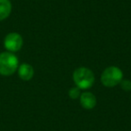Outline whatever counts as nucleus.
I'll list each match as a JSON object with an SVG mask.
<instances>
[{
    "instance_id": "nucleus-8",
    "label": "nucleus",
    "mask_w": 131,
    "mask_h": 131,
    "mask_svg": "<svg viewBox=\"0 0 131 131\" xmlns=\"http://www.w3.org/2000/svg\"><path fill=\"white\" fill-rule=\"evenodd\" d=\"M81 95V89L78 88L77 86L75 87H72L71 89L68 91V96L72 99V100H75V99H78Z\"/></svg>"
},
{
    "instance_id": "nucleus-7",
    "label": "nucleus",
    "mask_w": 131,
    "mask_h": 131,
    "mask_svg": "<svg viewBox=\"0 0 131 131\" xmlns=\"http://www.w3.org/2000/svg\"><path fill=\"white\" fill-rule=\"evenodd\" d=\"M12 12V3L10 0H0V21L6 19Z\"/></svg>"
},
{
    "instance_id": "nucleus-6",
    "label": "nucleus",
    "mask_w": 131,
    "mask_h": 131,
    "mask_svg": "<svg viewBox=\"0 0 131 131\" xmlns=\"http://www.w3.org/2000/svg\"><path fill=\"white\" fill-rule=\"evenodd\" d=\"M17 72H18L19 77L24 81L31 80V78L34 75V69L28 63H23L21 65H19Z\"/></svg>"
},
{
    "instance_id": "nucleus-9",
    "label": "nucleus",
    "mask_w": 131,
    "mask_h": 131,
    "mask_svg": "<svg viewBox=\"0 0 131 131\" xmlns=\"http://www.w3.org/2000/svg\"><path fill=\"white\" fill-rule=\"evenodd\" d=\"M120 87L123 91L129 92L131 91V81L128 79H122L121 82L119 83Z\"/></svg>"
},
{
    "instance_id": "nucleus-5",
    "label": "nucleus",
    "mask_w": 131,
    "mask_h": 131,
    "mask_svg": "<svg viewBox=\"0 0 131 131\" xmlns=\"http://www.w3.org/2000/svg\"><path fill=\"white\" fill-rule=\"evenodd\" d=\"M80 105L85 110H93L97 104V99L93 93L91 92H84L81 93Z\"/></svg>"
},
{
    "instance_id": "nucleus-1",
    "label": "nucleus",
    "mask_w": 131,
    "mask_h": 131,
    "mask_svg": "<svg viewBox=\"0 0 131 131\" xmlns=\"http://www.w3.org/2000/svg\"><path fill=\"white\" fill-rule=\"evenodd\" d=\"M73 81L75 85L81 90L90 89L94 84V74L88 68L81 67L74 71Z\"/></svg>"
},
{
    "instance_id": "nucleus-2",
    "label": "nucleus",
    "mask_w": 131,
    "mask_h": 131,
    "mask_svg": "<svg viewBox=\"0 0 131 131\" xmlns=\"http://www.w3.org/2000/svg\"><path fill=\"white\" fill-rule=\"evenodd\" d=\"M19 67L18 58L9 51L0 53V75L9 77L17 71Z\"/></svg>"
},
{
    "instance_id": "nucleus-4",
    "label": "nucleus",
    "mask_w": 131,
    "mask_h": 131,
    "mask_svg": "<svg viewBox=\"0 0 131 131\" xmlns=\"http://www.w3.org/2000/svg\"><path fill=\"white\" fill-rule=\"evenodd\" d=\"M23 45H24V40L19 33L10 32L5 37L4 47L9 52H17L22 49Z\"/></svg>"
},
{
    "instance_id": "nucleus-3",
    "label": "nucleus",
    "mask_w": 131,
    "mask_h": 131,
    "mask_svg": "<svg viewBox=\"0 0 131 131\" xmlns=\"http://www.w3.org/2000/svg\"><path fill=\"white\" fill-rule=\"evenodd\" d=\"M123 79V72L118 67L111 66L103 70L101 75V83L105 87L112 88L119 84Z\"/></svg>"
}]
</instances>
